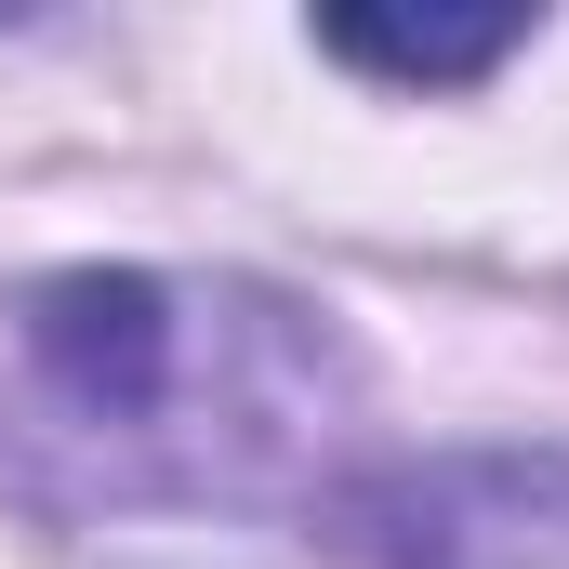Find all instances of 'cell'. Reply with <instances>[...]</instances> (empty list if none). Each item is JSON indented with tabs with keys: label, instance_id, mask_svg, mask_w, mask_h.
I'll return each mask as SVG.
<instances>
[{
	"label": "cell",
	"instance_id": "cell-2",
	"mask_svg": "<svg viewBox=\"0 0 569 569\" xmlns=\"http://www.w3.org/2000/svg\"><path fill=\"white\" fill-rule=\"evenodd\" d=\"M331 517L371 569H569V450H425Z\"/></svg>",
	"mask_w": 569,
	"mask_h": 569
},
{
	"label": "cell",
	"instance_id": "cell-1",
	"mask_svg": "<svg viewBox=\"0 0 569 569\" xmlns=\"http://www.w3.org/2000/svg\"><path fill=\"white\" fill-rule=\"evenodd\" d=\"M40 398L67 425H93L120 463H159L186 490H239L252 450H291V437L331 411V345L266 305V291H199V279H40L27 318H13Z\"/></svg>",
	"mask_w": 569,
	"mask_h": 569
},
{
	"label": "cell",
	"instance_id": "cell-3",
	"mask_svg": "<svg viewBox=\"0 0 569 569\" xmlns=\"http://www.w3.org/2000/svg\"><path fill=\"white\" fill-rule=\"evenodd\" d=\"M530 40V13H463V27H411V13H318V53L371 67V80H490Z\"/></svg>",
	"mask_w": 569,
	"mask_h": 569
}]
</instances>
